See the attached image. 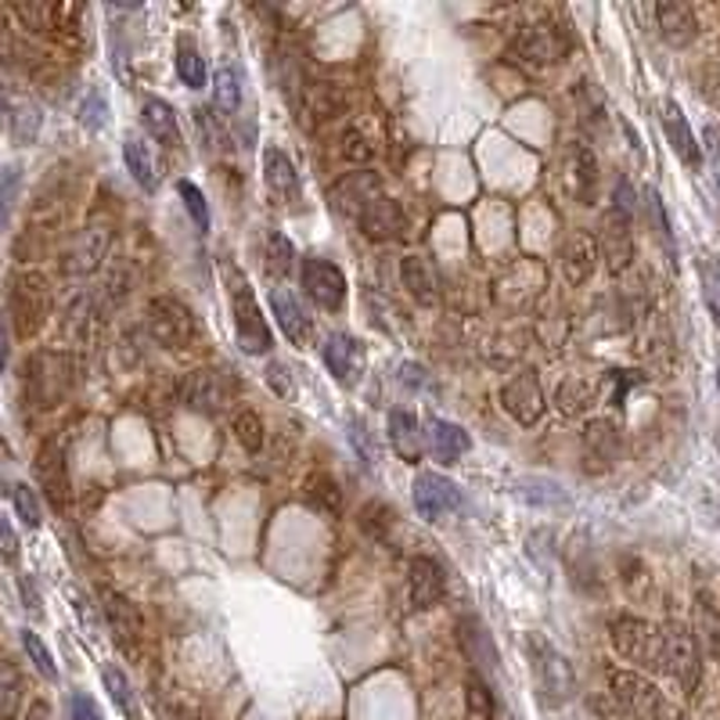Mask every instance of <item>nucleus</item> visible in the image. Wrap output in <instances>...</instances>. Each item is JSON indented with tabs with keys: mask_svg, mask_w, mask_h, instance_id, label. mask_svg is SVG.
<instances>
[{
	"mask_svg": "<svg viewBox=\"0 0 720 720\" xmlns=\"http://www.w3.org/2000/svg\"><path fill=\"white\" fill-rule=\"evenodd\" d=\"M393 526H396V512L389 509L386 501H367L361 509V530L367 533V537L386 541Z\"/></svg>",
	"mask_w": 720,
	"mask_h": 720,
	"instance_id": "a19ab883",
	"label": "nucleus"
},
{
	"mask_svg": "<svg viewBox=\"0 0 720 720\" xmlns=\"http://www.w3.org/2000/svg\"><path fill=\"white\" fill-rule=\"evenodd\" d=\"M425 428H428V433H425L428 436V451H433L440 462H447V465H454L457 457H465L469 447H472V440H469L465 428L447 422V418H428Z\"/></svg>",
	"mask_w": 720,
	"mask_h": 720,
	"instance_id": "a878e982",
	"label": "nucleus"
},
{
	"mask_svg": "<svg viewBox=\"0 0 720 720\" xmlns=\"http://www.w3.org/2000/svg\"><path fill=\"white\" fill-rule=\"evenodd\" d=\"M267 256H270V267L278 270V274H288V270H293V245H288V238H285V235L274 231V235L267 238Z\"/></svg>",
	"mask_w": 720,
	"mask_h": 720,
	"instance_id": "603ef678",
	"label": "nucleus"
},
{
	"mask_svg": "<svg viewBox=\"0 0 720 720\" xmlns=\"http://www.w3.org/2000/svg\"><path fill=\"white\" fill-rule=\"evenodd\" d=\"M339 156H343L346 162H367V159H372V145H367V137H364L361 130H346V134H343Z\"/></svg>",
	"mask_w": 720,
	"mask_h": 720,
	"instance_id": "5fc2aeb1",
	"label": "nucleus"
},
{
	"mask_svg": "<svg viewBox=\"0 0 720 720\" xmlns=\"http://www.w3.org/2000/svg\"><path fill=\"white\" fill-rule=\"evenodd\" d=\"M69 717L72 720H105L101 710H98V702L90 699L87 692H72L69 696Z\"/></svg>",
	"mask_w": 720,
	"mask_h": 720,
	"instance_id": "4d7b16f0",
	"label": "nucleus"
},
{
	"mask_svg": "<svg viewBox=\"0 0 720 720\" xmlns=\"http://www.w3.org/2000/svg\"><path fill=\"white\" fill-rule=\"evenodd\" d=\"M48 306H51V296H48V282L40 278V274H19L11 285V317L14 325H19V335H33L43 317H48Z\"/></svg>",
	"mask_w": 720,
	"mask_h": 720,
	"instance_id": "9d476101",
	"label": "nucleus"
},
{
	"mask_svg": "<svg viewBox=\"0 0 720 720\" xmlns=\"http://www.w3.org/2000/svg\"><path fill=\"white\" fill-rule=\"evenodd\" d=\"M404 375H407L411 386H425V367H418V364H407V367H404Z\"/></svg>",
	"mask_w": 720,
	"mask_h": 720,
	"instance_id": "e2e57ef3",
	"label": "nucleus"
},
{
	"mask_svg": "<svg viewBox=\"0 0 720 720\" xmlns=\"http://www.w3.org/2000/svg\"><path fill=\"white\" fill-rule=\"evenodd\" d=\"M37 483L43 486V494L51 497V504L66 509L69 501V469H66V454H61L58 443H43L37 454Z\"/></svg>",
	"mask_w": 720,
	"mask_h": 720,
	"instance_id": "4be33fe9",
	"label": "nucleus"
},
{
	"mask_svg": "<svg viewBox=\"0 0 720 720\" xmlns=\"http://www.w3.org/2000/svg\"><path fill=\"white\" fill-rule=\"evenodd\" d=\"M310 105L320 119H328V116H335V109H339V90H335V83H314Z\"/></svg>",
	"mask_w": 720,
	"mask_h": 720,
	"instance_id": "8fccbe9b",
	"label": "nucleus"
},
{
	"mask_svg": "<svg viewBox=\"0 0 720 720\" xmlns=\"http://www.w3.org/2000/svg\"><path fill=\"white\" fill-rule=\"evenodd\" d=\"M0 555H4L8 562L19 559V537H14V530L4 515H0Z\"/></svg>",
	"mask_w": 720,
	"mask_h": 720,
	"instance_id": "13d9d810",
	"label": "nucleus"
},
{
	"mask_svg": "<svg viewBox=\"0 0 720 720\" xmlns=\"http://www.w3.org/2000/svg\"><path fill=\"white\" fill-rule=\"evenodd\" d=\"M699 617H702V631H707L710 649L720 652V612L713 609L710 594H699Z\"/></svg>",
	"mask_w": 720,
	"mask_h": 720,
	"instance_id": "864d4df0",
	"label": "nucleus"
},
{
	"mask_svg": "<svg viewBox=\"0 0 720 720\" xmlns=\"http://www.w3.org/2000/svg\"><path fill=\"white\" fill-rule=\"evenodd\" d=\"M8 357H11V335H8L4 317H0V372L8 367Z\"/></svg>",
	"mask_w": 720,
	"mask_h": 720,
	"instance_id": "680f3d73",
	"label": "nucleus"
},
{
	"mask_svg": "<svg viewBox=\"0 0 720 720\" xmlns=\"http://www.w3.org/2000/svg\"><path fill=\"white\" fill-rule=\"evenodd\" d=\"M699 278H702V296H707V306L720 328V264L713 256H702L699 259Z\"/></svg>",
	"mask_w": 720,
	"mask_h": 720,
	"instance_id": "a18cd8bd",
	"label": "nucleus"
},
{
	"mask_svg": "<svg viewBox=\"0 0 720 720\" xmlns=\"http://www.w3.org/2000/svg\"><path fill=\"white\" fill-rule=\"evenodd\" d=\"M235 396V378L224 367H198L180 382V404L198 415H220Z\"/></svg>",
	"mask_w": 720,
	"mask_h": 720,
	"instance_id": "423d86ee",
	"label": "nucleus"
},
{
	"mask_svg": "<svg viewBox=\"0 0 720 720\" xmlns=\"http://www.w3.org/2000/svg\"><path fill=\"white\" fill-rule=\"evenodd\" d=\"M80 122H83L87 130H105V127H109V98H105L98 87L83 98V105H80Z\"/></svg>",
	"mask_w": 720,
	"mask_h": 720,
	"instance_id": "de8ad7c7",
	"label": "nucleus"
},
{
	"mask_svg": "<svg viewBox=\"0 0 720 720\" xmlns=\"http://www.w3.org/2000/svg\"><path fill=\"white\" fill-rule=\"evenodd\" d=\"M663 627V660L660 673L681 684V692L692 696L702 678V660H699V641L696 631L684 623H660Z\"/></svg>",
	"mask_w": 720,
	"mask_h": 720,
	"instance_id": "f03ea898",
	"label": "nucleus"
},
{
	"mask_svg": "<svg viewBox=\"0 0 720 720\" xmlns=\"http://www.w3.org/2000/svg\"><path fill=\"white\" fill-rule=\"evenodd\" d=\"M660 119H663V134H667L670 148L678 151V159H681L684 166H699V162H702V151H699L696 134H692V127H688V119H684V112H681V105L667 98V101L660 105Z\"/></svg>",
	"mask_w": 720,
	"mask_h": 720,
	"instance_id": "b1692460",
	"label": "nucleus"
},
{
	"mask_svg": "<svg viewBox=\"0 0 720 720\" xmlns=\"http://www.w3.org/2000/svg\"><path fill=\"white\" fill-rule=\"evenodd\" d=\"M599 241H594L588 231H573L562 245V274L570 285H584L594 267H599Z\"/></svg>",
	"mask_w": 720,
	"mask_h": 720,
	"instance_id": "412c9836",
	"label": "nucleus"
},
{
	"mask_svg": "<svg viewBox=\"0 0 720 720\" xmlns=\"http://www.w3.org/2000/svg\"><path fill=\"white\" fill-rule=\"evenodd\" d=\"M588 404H591V389L580 386V382H565V386L559 389V407L565 411V415H576V411H584Z\"/></svg>",
	"mask_w": 720,
	"mask_h": 720,
	"instance_id": "3c124183",
	"label": "nucleus"
},
{
	"mask_svg": "<svg viewBox=\"0 0 720 720\" xmlns=\"http://www.w3.org/2000/svg\"><path fill=\"white\" fill-rule=\"evenodd\" d=\"M270 310L278 317V328L282 335L293 346H310L314 339V320L303 314L299 299L288 293V288H270Z\"/></svg>",
	"mask_w": 720,
	"mask_h": 720,
	"instance_id": "aec40b11",
	"label": "nucleus"
},
{
	"mask_svg": "<svg viewBox=\"0 0 720 720\" xmlns=\"http://www.w3.org/2000/svg\"><path fill=\"white\" fill-rule=\"evenodd\" d=\"M19 191H22V166L4 162L0 166V235L8 231L14 203H19Z\"/></svg>",
	"mask_w": 720,
	"mask_h": 720,
	"instance_id": "58836bf2",
	"label": "nucleus"
},
{
	"mask_svg": "<svg viewBox=\"0 0 720 720\" xmlns=\"http://www.w3.org/2000/svg\"><path fill=\"white\" fill-rule=\"evenodd\" d=\"M346 428H349V443H354V451H357V457L367 465V469H375L378 465V451H375V443H372V436H367V425L357 418V415H349L346 418Z\"/></svg>",
	"mask_w": 720,
	"mask_h": 720,
	"instance_id": "09e8293b",
	"label": "nucleus"
},
{
	"mask_svg": "<svg viewBox=\"0 0 720 720\" xmlns=\"http://www.w3.org/2000/svg\"><path fill=\"white\" fill-rule=\"evenodd\" d=\"M213 98H217V109L220 112H241L245 105V76L235 61H224L217 69V80H213Z\"/></svg>",
	"mask_w": 720,
	"mask_h": 720,
	"instance_id": "72a5a7b5",
	"label": "nucleus"
},
{
	"mask_svg": "<svg viewBox=\"0 0 720 720\" xmlns=\"http://www.w3.org/2000/svg\"><path fill=\"white\" fill-rule=\"evenodd\" d=\"M375 195H382V184L375 174H349L346 180L335 184L332 191V206L346 213V217H357V213L372 203Z\"/></svg>",
	"mask_w": 720,
	"mask_h": 720,
	"instance_id": "bb28decb",
	"label": "nucleus"
},
{
	"mask_svg": "<svg viewBox=\"0 0 720 720\" xmlns=\"http://www.w3.org/2000/svg\"><path fill=\"white\" fill-rule=\"evenodd\" d=\"M501 404L504 411L519 422V425H533L544 415V389H541V378L533 372L515 375L509 386L501 389Z\"/></svg>",
	"mask_w": 720,
	"mask_h": 720,
	"instance_id": "2eb2a0df",
	"label": "nucleus"
},
{
	"mask_svg": "<svg viewBox=\"0 0 720 720\" xmlns=\"http://www.w3.org/2000/svg\"><path fill=\"white\" fill-rule=\"evenodd\" d=\"M148 335L166 349H188L191 343H198V317L191 306H184L174 296H159L148 303Z\"/></svg>",
	"mask_w": 720,
	"mask_h": 720,
	"instance_id": "7ed1b4c3",
	"label": "nucleus"
},
{
	"mask_svg": "<svg viewBox=\"0 0 720 720\" xmlns=\"http://www.w3.org/2000/svg\"><path fill=\"white\" fill-rule=\"evenodd\" d=\"M11 501H14V512H19L22 526L37 530L43 523V512H40V501H37V490L29 483H14L11 486Z\"/></svg>",
	"mask_w": 720,
	"mask_h": 720,
	"instance_id": "c03bdc74",
	"label": "nucleus"
},
{
	"mask_svg": "<svg viewBox=\"0 0 720 720\" xmlns=\"http://www.w3.org/2000/svg\"><path fill=\"white\" fill-rule=\"evenodd\" d=\"M526 645L533 655V678H537L541 699L548 702V707H559V702H565L576 692V678H573L570 660H565V655L541 634H530Z\"/></svg>",
	"mask_w": 720,
	"mask_h": 720,
	"instance_id": "20e7f679",
	"label": "nucleus"
},
{
	"mask_svg": "<svg viewBox=\"0 0 720 720\" xmlns=\"http://www.w3.org/2000/svg\"><path fill=\"white\" fill-rule=\"evenodd\" d=\"M565 188L576 198L580 206H591L594 195H599V159L584 141H570V151H565Z\"/></svg>",
	"mask_w": 720,
	"mask_h": 720,
	"instance_id": "dca6fc26",
	"label": "nucleus"
},
{
	"mask_svg": "<svg viewBox=\"0 0 720 720\" xmlns=\"http://www.w3.org/2000/svg\"><path fill=\"white\" fill-rule=\"evenodd\" d=\"M231 428H235V440H238L249 454H256L259 447H264V418H259L256 411H249V407L238 411Z\"/></svg>",
	"mask_w": 720,
	"mask_h": 720,
	"instance_id": "37998d69",
	"label": "nucleus"
},
{
	"mask_svg": "<svg viewBox=\"0 0 720 720\" xmlns=\"http://www.w3.org/2000/svg\"><path fill=\"white\" fill-rule=\"evenodd\" d=\"M407 591H411V605L415 609H433L443 602L447 594V576H443V565L428 555H418L407 570Z\"/></svg>",
	"mask_w": 720,
	"mask_h": 720,
	"instance_id": "6ab92c4d",
	"label": "nucleus"
},
{
	"mask_svg": "<svg viewBox=\"0 0 720 720\" xmlns=\"http://www.w3.org/2000/svg\"><path fill=\"white\" fill-rule=\"evenodd\" d=\"M195 122H198V130H203V137H206L209 148H224V145H227V134H224L220 122H213V112H209V109H198V112H195Z\"/></svg>",
	"mask_w": 720,
	"mask_h": 720,
	"instance_id": "6e6d98bb",
	"label": "nucleus"
},
{
	"mask_svg": "<svg viewBox=\"0 0 720 720\" xmlns=\"http://www.w3.org/2000/svg\"><path fill=\"white\" fill-rule=\"evenodd\" d=\"M465 713L469 720H494L497 717V699L483 681V673H472L465 681Z\"/></svg>",
	"mask_w": 720,
	"mask_h": 720,
	"instance_id": "4c0bfd02",
	"label": "nucleus"
},
{
	"mask_svg": "<svg viewBox=\"0 0 720 720\" xmlns=\"http://www.w3.org/2000/svg\"><path fill=\"white\" fill-rule=\"evenodd\" d=\"M177 195H180L184 209H188V217L195 220L198 235H206V231H209V206H206V195L198 191V184H191V180H177Z\"/></svg>",
	"mask_w": 720,
	"mask_h": 720,
	"instance_id": "79ce46f5",
	"label": "nucleus"
},
{
	"mask_svg": "<svg viewBox=\"0 0 720 720\" xmlns=\"http://www.w3.org/2000/svg\"><path fill=\"white\" fill-rule=\"evenodd\" d=\"M101 681H105V692H109V699L116 702L122 717L141 720V707H137V696H134V684L127 681V673L109 663V667H101Z\"/></svg>",
	"mask_w": 720,
	"mask_h": 720,
	"instance_id": "c9c22d12",
	"label": "nucleus"
},
{
	"mask_svg": "<svg viewBox=\"0 0 720 720\" xmlns=\"http://www.w3.org/2000/svg\"><path fill=\"white\" fill-rule=\"evenodd\" d=\"M105 249H109V227H95L90 224L87 231L80 235V241L72 245V253H69V259H66V270L69 274H90L98 264H101V256H105Z\"/></svg>",
	"mask_w": 720,
	"mask_h": 720,
	"instance_id": "c756f323",
	"label": "nucleus"
},
{
	"mask_svg": "<svg viewBox=\"0 0 720 720\" xmlns=\"http://www.w3.org/2000/svg\"><path fill=\"white\" fill-rule=\"evenodd\" d=\"M264 184H267V195H270L274 206H296L299 195H303L296 166L282 148L264 151Z\"/></svg>",
	"mask_w": 720,
	"mask_h": 720,
	"instance_id": "a211bd4d",
	"label": "nucleus"
},
{
	"mask_svg": "<svg viewBox=\"0 0 720 720\" xmlns=\"http://www.w3.org/2000/svg\"><path fill=\"white\" fill-rule=\"evenodd\" d=\"M357 224H361V235L372 238V241H393L404 235L407 227V217L396 198L389 195H375L372 203H367L361 213H357Z\"/></svg>",
	"mask_w": 720,
	"mask_h": 720,
	"instance_id": "4468645a",
	"label": "nucleus"
},
{
	"mask_svg": "<svg viewBox=\"0 0 720 720\" xmlns=\"http://www.w3.org/2000/svg\"><path fill=\"white\" fill-rule=\"evenodd\" d=\"M609 638H612L617 655H623L627 663L660 673V660H663V627L660 623H649L641 617H617L609 623Z\"/></svg>",
	"mask_w": 720,
	"mask_h": 720,
	"instance_id": "f257e3e1",
	"label": "nucleus"
},
{
	"mask_svg": "<svg viewBox=\"0 0 720 720\" xmlns=\"http://www.w3.org/2000/svg\"><path fill=\"white\" fill-rule=\"evenodd\" d=\"M141 122H145V130L156 137L159 145L166 148H180V122L174 116V105L170 101H162V98H148L141 105Z\"/></svg>",
	"mask_w": 720,
	"mask_h": 720,
	"instance_id": "c85d7f7f",
	"label": "nucleus"
},
{
	"mask_svg": "<svg viewBox=\"0 0 720 720\" xmlns=\"http://www.w3.org/2000/svg\"><path fill=\"white\" fill-rule=\"evenodd\" d=\"M594 241H599V256L605 259V270L623 274L634 264V217L617 206H609Z\"/></svg>",
	"mask_w": 720,
	"mask_h": 720,
	"instance_id": "1a4fd4ad",
	"label": "nucleus"
},
{
	"mask_svg": "<svg viewBox=\"0 0 720 720\" xmlns=\"http://www.w3.org/2000/svg\"><path fill=\"white\" fill-rule=\"evenodd\" d=\"M320 357H325V367L335 375V382H339V386H346V389L357 386V378L364 372V361H367L364 346L354 339V335H346V332L328 335V343L320 346Z\"/></svg>",
	"mask_w": 720,
	"mask_h": 720,
	"instance_id": "ddd939ff",
	"label": "nucleus"
},
{
	"mask_svg": "<svg viewBox=\"0 0 720 720\" xmlns=\"http://www.w3.org/2000/svg\"><path fill=\"white\" fill-rule=\"evenodd\" d=\"M267 382H270L274 393L293 396V378H288V367H285V364H270V367H267Z\"/></svg>",
	"mask_w": 720,
	"mask_h": 720,
	"instance_id": "bf43d9fd",
	"label": "nucleus"
},
{
	"mask_svg": "<svg viewBox=\"0 0 720 720\" xmlns=\"http://www.w3.org/2000/svg\"><path fill=\"white\" fill-rule=\"evenodd\" d=\"M101 609H105V620H109V631L116 638V645L122 652H134V645L141 641V631H145L141 609H137L127 594H119V591H105Z\"/></svg>",
	"mask_w": 720,
	"mask_h": 720,
	"instance_id": "f3484780",
	"label": "nucleus"
},
{
	"mask_svg": "<svg viewBox=\"0 0 720 720\" xmlns=\"http://www.w3.org/2000/svg\"><path fill=\"white\" fill-rule=\"evenodd\" d=\"M401 278H404V288H407V293L415 296L418 303H425V306H433V303H436V288H440V282H436L433 264H428L425 256H404V264H401Z\"/></svg>",
	"mask_w": 720,
	"mask_h": 720,
	"instance_id": "7c9ffc66",
	"label": "nucleus"
},
{
	"mask_svg": "<svg viewBox=\"0 0 720 720\" xmlns=\"http://www.w3.org/2000/svg\"><path fill=\"white\" fill-rule=\"evenodd\" d=\"M303 288H306V296H310L320 310H343L346 306V274L328 264V259H306L303 264Z\"/></svg>",
	"mask_w": 720,
	"mask_h": 720,
	"instance_id": "f8f14e48",
	"label": "nucleus"
},
{
	"mask_svg": "<svg viewBox=\"0 0 720 720\" xmlns=\"http://www.w3.org/2000/svg\"><path fill=\"white\" fill-rule=\"evenodd\" d=\"M457 641H462V652L469 655V663H476L483 673L497 670V645L490 638L486 623L480 617H462L457 620Z\"/></svg>",
	"mask_w": 720,
	"mask_h": 720,
	"instance_id": "5701e85b",
	"label": "nucleus"
},
{
	"mask_svg": "<svg viewBox=\"0 0 720 720\" xmlns=\"http://www.w3.org/2000/svg\"><path fill=\"white\" fill-rule=\"evenodd\" d=\"M707 148H710V159H713V170H717V184H720V130L717 127L707 130Z\"/></svg>",
	"mask_w": 720,
	"mask_h": 720,
	"instance_id": "052dcab7",
	"label": "nucleus"
},
{
	"mask_svg": "<svg viewBox=\"0 0 720 720\" xmlns=\"http://www.w3.org/2000/svg\"><path fill=\"white\" fill-rule=\"evenodd\" d=\"M19 638H22V649L29 655V663H33L48 681H58V667H55V655L48 652V645H43V641L29 631V627H26V631H19Z\"/></svg>",
	"mask_w": 720,
	"mask_h": 720,
	"instance_id": "49530a36",
	"label": "nucleus"
},
{
	"mask_svg": "<svg viewBox=\"0 0 720 720\" xmlns=\"http://www.w3.org/2000/svg\"><path fill=\"white\" fill-rule=\"evenodd\" d=\"M386 428H389L393 451L401 454L407 465H418L422 462V425H418V418L411 415V411H389Z\"/></svg>",
	"mask_w": 720,
	"mask_h": 720,
	"instance_id": "cd10ccee",
	"label": "nucleus"
},
{
	"mask_svg": "<svg viewBox=\"0 0 720 720\" xmlns=\"http://www.w3.org/2000/svg\"><path fill=\"white\" fill-rule=\"evenodd\" d=\"M122 162H127L130 177L141 184L145 191H156V184H159L156 156H151V148L141 141V137H127V141H122Z\"/></svg>",
	"mask_w": 720,
	"mask_h": 720,
	"instance_id": "f704fd0d",
	"label": "nucleus"
},
{
	"mask_svg": "<svg viewBox=\"0 0 720 720\" xmlns=\"http://www.w3.org/2000/svg\"><path fill=\"white\" fill-rule=\"evenodd\" d=\"M584 457L591 462H602L599 469H609L612 462L620 457V433H617V425L612 422H591L588 425V433H584Z\"/></svg>",
	"mask_w": 720,
	"mask_h": 720,
	"instance_id": "2f4dec72",
	"label": "nucleus"
},
{
	"mask_svg": "<svg viewBox=\"0 0 720 720\" xmlns=\"http://www.w3.org/2000/svg\"><path fill=\"white\" fill-rule=\"evenodd\" d=\"M303 501L310 504L314 512H325V515H339L343 509V494H339V483L328 472H310L303 480Z\"/></svg>",
	"mask_w": 720,
	"mask_h": 720,
	"instance_id": "473e14b6",
	"label": "nucleus"
},
{
	"mask_svg": "<svg viewBox=\"0 0 720 720\" xmlns=\"http://www.w3.org/2000/svg\"><path fill=\"white\" fill-rule=\"evenodd\" d=\"M717 375H720V357H717Z\"/></svg>",
	"mask_w": 720,
	"mask_h": 720,
	"instance_id": "0e129e2a",
	"label": "nucleus"
},
{
	"mask_svg": "<svg viewBox=\"0 0 720 720\" xmlns=\"http://www.w3.org/2000/svg\"><path fill=\"white\" fill-rule=\"evenodd\" d=\"M655 22H660V33L673 48H688L699 33L696 11L688 4H678V0H667V4H655Z\"/></svg>",
	"mask_w": 720,
	"mask_h": 720,
	"instance_id": "393cba45",
	"label": "nucleus"
},
{
	"mask_svg": "<svg viewBox=\"0 0 720 720\" xmlns=\"http://www.w3.org/2000/svg\"><path fill=\"white\" fill-rule=\"evenodd\" d=\"M609 692L627 713H634L638 720H663L667 717L663 692L649 678H641L638 670H609Z\"/></svg>",
	"mask_w": 720,
	"mask_h": 720,
	"instance_id": "0eeeda50",
	"label": "nucleus"
},
{
	"mask_svg": "<svg viewBox=\"0 0 720 720\" xmlns=\"http://www.w3.org/2000/svg\"><path fill=\"white\" fill-rule=\"evenodd\" d=\"M22 696H26V684H22V673L0 663V717L14 720L22 710Z\"/></svg>",
	"mask_w": 720,
	"mask_h": 720,
	"instance_id": "ea45409f",
	"label": "nucleus"
},
{
	"mask_svg": "<svg viewBox=\"0 0 720 720\" xmlns=\"http://www.w3.org/2000/svg\"><path fill=\"white\" fill-rule=\"evenodd\" d=\"M177 76H180V83L191 87V90H203L209 80L206 61H203V55H198L195 40H188V37L177 40Z\"/></svg>",
	"mask_w": 720,
	"mask_h": 720,
	"instance_id": "e433bc0d",
	"label": "nucleus"
},
{
	"mask_svg": "<svg viewBox=\"0 0 720 720\" xmlns=\"http://www.w3.org/2000/svg\"><path fill=\"white\" fill-rule=\"evenodd\" d=\"M231 314H235V335H238V346L245 349L249 357H264L270 349V325L264 320V310L253 296L249 282L241 278L238 270H231Z\"/></svg>",
	"mask_w": 720,
	"mask_h": 720,
	"instance_id": "39448f33",
	"label": "nucleus"
},
{
	"mask_svg": "<svg viewBox=\"0 0 720 720\" xmlns=\"http://www.w3.org/2000/svg\"><path fill=\"white\" fill-rule=\"evenodd\" d=\"M415 509L418 515L425 519V523H440L443 515H451V512H462V486L451 483L447 476H440V472H422V476H415Z\"/></svg>",
	"mask_w": 720,
	"mask_h": 720,
	"instance_id": "9b49d317",
	"label": "nucleus"
},
{
	"mask_svg": "<svg viewBox=\"0 0 720 720\" xmlns=\"http://www.w3.org/2000/svg\"><path fill=\"white\" fill-rule=\"evenodd\" d=\"M570 51V33L555 22H523L515 33V55L530 66H555Z\"/></svg>",
	"mask_w": 720,
	"mask_h": 720,
	"instance_id": "6e6552de",
	"label": "nucleus"
}]
</instances>
